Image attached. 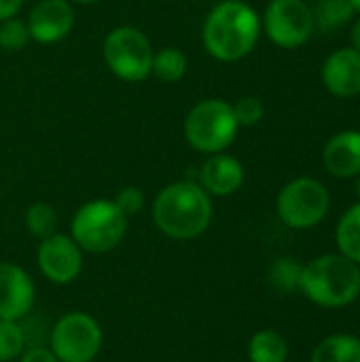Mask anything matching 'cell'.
<instances>
[{
  "instance_id": "obj_28",
  "label": "cell",
  "mask_w": 360,
  "mask_h": 362,
  "mask_svg": "<svg viewBox=\"0 0 360 362\" xmlns=\"http://www.w3.org/2000/svg\"><path fill=\"white\" fill-rule=\"evenodd\" d=\"M21 6H23V0H0V21L17 17Z\"/></svg>"
},
{
  "instance_id": "obj_8",
  "label": "cell",
  "mask_w": 360,
  "mask_h": 362,
  "mask_svg": "<svg viewBox=\"0 0 360 362\" xmlns=\"http://www.w3.org/2000/svg\"><path fill=\"white\" fill-rule=\"evenodd\" d=\"M104 344L100 322L85 312H68L55 320L49 348L59 362H93Z\"/></svg>"
},
{
  "instance_id": "obj_14",
  "label": "cell",
  "mask_w": 360,
  "mask_h": 362,
  "mask_svg": "<svg viewBox=\"0 0 360 362\" xmlns=\"http://www.w3.org/2000/svg\"><path fill=\"white\" fill-rule=\"evenodd\" d=\"M325 89L335 98L360 95V53L352 47L333 51L320 70Z\"/></svg>"
},
{
  "instance_id": "obj_9",
  "label": "cell",
  "mask_w": 360,
  "mask_h": 362,
  "mask_svg": "<svg viewBox=\"0 0 360 362\" xmlns=\"http://www.w3.org/2000/svg\"><path fill=\"white\" fill-rule=\"evenodd\" d=\"M316 30L314 11L306 0H272L261 17V32L280 49H299Z\"/></svg>"
},
{
  "instance_id": "obj_5",
  "label": "cell",
  "mask_w": 360,
  "mask_h": 362,
  "mask_svg": "<svg viewBox=\"0 0 360 362\" xmlns=\"http://www.w3.org/2000/svg\"><path fill=\"white\" fill-rule=\"evenodd\" d=\"M127 233V216L112 199L85 202L72 216L70 238L83 252L104 255L115 250Z\"/></svg>"
},
{
  "instance_id": "obj_7",
  "label": "cell",
  "mask_w": 360,
  "mask_h": 362,
  "mask_svg": "<svg viewBox=\"0 0 360 362\" xmlns=\"http://www.w3.org/2000/svg\"><path fill=\"white\" fill-rule=\"evenodd\" d=\"M331 208V195L327 187L310 176L286 182L276 197L278 218L291 229H312L325 221Z\"/></svg>"
},
{
  "instance_id": "obj_6",
  "label": "cell",
  "mask_w": 360,
  "mask_h": 362,
  "mask_svg": "<svg viewBox=\"0 0 360 362\" xmlns=\"http://www.w3.org/2000/svg\"><path fill=\"white\" fill-rule=\"evenodd\" d=\"M153 53L149 36L136 25L112 28L102 45L104 64L125 83H140L151 76Z\"/></svg>"
},
{
  "instance_id": "obj_15",
  "label": "cell",
  "mask_w": 360,
  "mask_h": 362,
  "mask_svg": "<svg viewBox=\"0 0 360 362\" xmlns=\"http://www.w3.org/2000/svg\"><path fill=\"white\" fill-rule=\"evenodd\" d=\"M323 165L335 178H354L360 174V132L344 129L329 138L323 148Z\"/></svg>"
},
{
  "instance_id": "obj_16",
  "label": "cell",
  "mask_w": 360,
  "mask_h": 362,
  "mask_svg": "<svg viewBox=\"0 0 360 362\" xmlns=\"http://www.w3.org/2000/svg\"><path fill=\"white\" fill-rule=\"evenodd\" d=\"M310 362H360V339L346 333L329 335L314 348Z\"/></svg>"
},
{
  "instance_id": "obj_19",
  "label": "cell",
  "mask_w": 360,
  "mask_h": 362,
  "mask_svg": "<svg viewBox=\"0 0 360 362\" xmlns=\"http://www.w3.org/2000/svg\"><path fill=\"white\" fill-rule=\"evenodd\" d=\"M335 240H337L339 255L360 265V202L350 206L342 214L337 223Z\"/></svg>"
},
{
  "instance_id": "obj_30",
  "label": "cell",
  "mask_w": 360,
  "mask_h": 362,
  "mask_svg": "<svg viewBox=\"0 0 360 362\" xmlns=\"http://www.w3.org/2000/svg\"><path fill=\"white\" fill-rule=\"evenodd\" d=\"M68 2H72V4H95L100 0H68Z\"/></svg>"
},
{
  "instance_id": "obj_13",
  "label": "cell",
  "mask_w": 360,
  "mask_h": 362,
  "mask_svg": "<svg viewBox=\"0 0 360 362\" xmlns=\"http://www.w3.org/2000/svg\"><path fill=\"white\" fill-rule=\"evenodd\" d=\"M246 178V170L242 161L227 153L208 155L197 172L199 187L210 197H229L242 189Z\"/></svg>"
},
{
  "instance_id": "obj_25",
  "label": "cell",
  "mask_w": 360,
  "mask_h": 362,
  "mask_svg": "<svg viewBox=\"0 0 360 362\" xmlns=\"http://www.w3.org/2000/svg\"><path fill=\"white\" fill-rule=\"evenodd\" d=\"M236 121L240 127H252L257 123H261L263 115H265V106L259 98L255 95H242L240 100H236L231 104Z\"/></svg>"
},
{
  "instance_id": "obj_11",
  "label": "cell",
  "mask_w": 360,
  "mask_h": 362,
  "mask_svg": "<svg viewBox=\"0 0 360 362\" xmlns=\"http://www.w3.org/2000/svg\"><path fill=\"white\" fill-rule=\"evenodd\" d=\"M74 6L68 0H38L25 23L30 38L38 45H55L70 36L74 30Z\"/></svg>"
},
{
  "instance_id": "obj_22",
  "label": "cell",
  "mask_w": 360,
  "mask_h": 362,
  "mask_svg": "<svg viewBox=\"0 0 360 362\" xmlns=\"http://www.w3.org/2000/svg\"><path fill=\"white\" fill-rule=\"evenodd\" d=\"M57 225H59L57 212L47 202H36L25 210V227L38 240H45V238L57 233Z\"/></svg>"
},
{
  "instance_id": "obj_18",
  "label": "cell",
  "mask_w": 360,
  "mask_h": 362,
  "mask_svg": "<svg viewBox=\"0 0 360 362\" xmlns=\"http://www.w3.org/2000/svg\"><path fill=\"white\" fill-rule=\"evenodd\" d=\"M189 70V57L178 47H161L153 53L151 74L161 83H178Z\"/></svg>"
},
{
  "instance_id": "obj_4",
  "label": "cell",
  "mask_w": 360,
  "mask_h": 362,
  "mask_svg": "<svg viewBox=\"0 0 360 362\" xmlns=\"http://www.w3.org/2000/svg\"><path fill=\"white\" fill-rule=\"evenodd\" d=\"M238 121L229 102L221 98H208L197 102L185 117L182 134L187 144L208 155L225 153L238 138Z\"/></svg>"
},
{
  "instance_id": "obj_23",
  "label": "cell",
  "mask_w": 360,
  "mask_h": 362,
  "mask_svg": "<svg viewBox=\"0 0 360 362\" xmlns=\"http://www.w3.org/2000/svg\"><path fill=\"white\" fill-rule=\"evenodd\" d=\"M25 350V337L19 320H0V362H13Z\"/></svg>"
},
{
  "instance_id": "obj_12",
  "label": "cell",
  "mask_w": 360,
  "mask_h": 362,
  "mask_svg": "<svg viewBox=\"0 0 360 362\" xmlns=\"http://www.w3.org/2000/svg\"><path fill=\"white\" fill-rule=\"evenodd\" d=\"M36 301V286L30 274L8 261L0 263V320L25 318Z\"/></svg>"
},
{
  "instance_id": "obj_27",
  "label": "cell",
  "mask_w": 360,
  "mask_h": 362,
  "mask_svg": "<svg viewBox=\"0 0 360 362\" xmlns=\"http://www.w3.org/2000/svg\"><path fill=\"white\" fill-rule=\"evenodd\" d=\"M19 362H59L57 356L51 352L49 346H28L21 356L17 358Z\"/></svg>"
},
{
  "instance_id": "obj_1",
  "label": "cell",
  "mask_w": 360,
  "mask_h": 362,
  "mask_svg": "<svg viewBox=\"0 0 360 362\" xmlns=\"http://www.w3.org/2000/svg\"><path fill=\"white\" fill-rule=\"evenodd\" d=\"M261 36V15L244 0H221L210 8L202 42L210 57L233 64L252 53Z\"/></svg>"
},
{
  "instance_id": "obj_24",
  "label": "cell",
  "mask_w": 360,
  "mask_h": 362,
  "mask_svg": "<svg viewBox=\"0 0 360 362\" xmlns=\"http://www.w3.org/2000/svg\"><path fill=\"white\" fill-rule=\"evenodd\" d=\"M30 40L32 38H30L25 19L11 17V19L0 21V49L2 51H8V53L21 51Z\"/></svg>"
},
{
  "instance_id": "obj_26",
  "label": "cell",
  "mask_w": 360,
  "mask_h": 362,
  "mask_svg": "<svg viewBox=\"0 0 360 362\" xmlns=\"http://www.w3.org/2000/svg\"><path fill=\"white\" fill-rule=\"evenodd\" d=\"M112 202L117 204V208H119L127 218H132V216H136L138 212H142V208H144V204H146L144 193H142L138 187H125V189H121V191L115 195Z\"/></svg>"
},
{
  "instance_id": "obj_32",
  "label": "cell",
  "mask_w": 360,
  "mask_h": 362,
  "mask_svg": "<svg viewBox=\"0 0 360 362\" xmlns=\"http://www.w3.org/2000/svg\"><path fill=\"white\" fill-rule=\"evenodd\" d=\"M356 195H359V202H360V174H359V180H356Z\"/></svg>"
},
{
  "instance_id": "obj_21",
  "label": "cell",
  "mask_w": 360,
  "mask_h": 362,
  "mask_svg": "<svg viewBox=\"0 0 360 362\" xmlns=\"http://www.w3.org/2000/svg\"><path fill=\"white\" fill-rule=\"evenodd\" d=\"M303 265L291 257H282L272 263L269 267V282L280 293H295L301 288Z\"/></svg>"
},
{
  "instance_id": "obj_29",
  "label": "cell",
  "mask_w": 360,
  "mask_h": 362,
  "mask_svg": "<svg viewBox=\"0 0 360 362\" xmlns=\"http://www.w3.org/2000/svg\"><path fill=\"white\" fill-rule=\"evenodd\" d=\"M350 42H352V49L360 53V15L354 17L352 25H350Z\"/></svg>"
},
{
  "instance_id": "obj_2",
  "label": "cell",
  "mask_w": 360,
  "mask_h": 362,
  "mask_svg": "<svg viewBox=\"0 0 360 362\" xmlns=\"http://www.w3.org/2000/svg\"><path fill=\"white\" fill-rule=\"evenodd\" d=\"M153 223L170 240L187 242L204 235L212 223V197L197 180L166 185L153 202Z\"/></svg>"
},
{
  "instance_id": "obj_10",
  "label": "cell",
  "mask_w": 360,
  "mask_h": 362,
  "mask_svg": "<svg viewBox=\"0 0 360 362\" xmlns=\"http://www.w3.org/2000/svg\"><path fill=\"white\" fill-rule=\"evenodd\" d=\"M83 250L66 233H53L40 240L36 250V263L40 274L53 284H70L83 272Z\"/></svg>"
},
{
  "instance_id": "obj_17",
  "label": "cell",
  "mask_w": 360,
  "mask_h": 362,
  "mask_svg": "<svg viewBox=\"0 0 360 362\" xmlns=\"http://www.w3.org/2000/svg\"><path fill=\"white\" fill-rule=\"evenodd\" d=\"M248 361L250 362H286L289 344L286 339L272 329L257 331L248 341Z\"/></svg>"
},
{
  "instance_id": "obj_20",
  "label": "cell",
  "mask_w": 360,
  "mask_h": 362,
  "mask_svg": "<svg viewBox=\"0 0 360 362\" xmlns=\"http://www.w3.org/2000/svg\"><path fill=\"white\" fill-rule=\"evenodd\" d=\"M314 11V23L320 32H335L354 21L356 13L350 0H318Z\"/></svg>"
},
{
  "instance_id": "obj_3",
  "label": "cell",
  "mask_w": 360,
  "mask_h": 362,
  "mask_svg": "<svg viewBox=\"0 0 360 362\" xmlns=\"http://www.w3.org/2000/svg\"><path fill=\"white\" fill-rule=\"evenodd\" d=\"M299 291L320 308H346L360 297V265L344 255H323L303 265Z\"/></svg>"
},
{
  "instance_id": "obj_31",
  "label": "cell",
  "mask_w": 360,
  "mask_h": 362,
  "mask_svg": "<svg viewBox=\"0 0 360 362\" xmlns=\"http://www.w3.org/2000/svg\"><path fill=\"white\" fill-rule=\"evenodd\" d=\"M350 4H352L354 13H356V15H360V0H350Z\"/></svg>"
}]
</instances>
